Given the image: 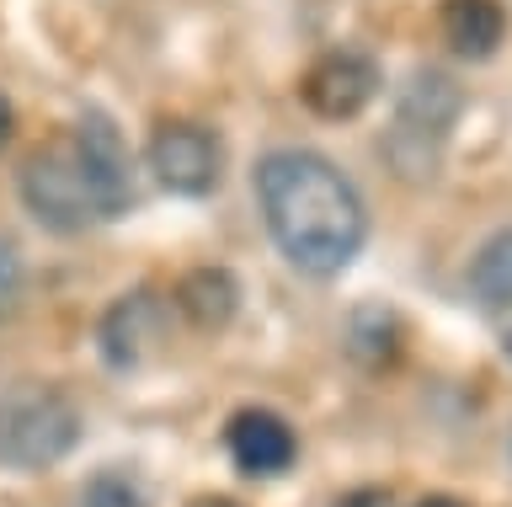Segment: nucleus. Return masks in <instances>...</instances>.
<instances>
[{
  "label": "nucleus",
  "instance_id": "nucleus-16",
  "mask_svg": "<svg viewBox=\"0 0 512 507\" xmlns=\"http://www.w3.org/2000/svg\"><path fill=\"white\" fill-rule=\"evenodd\" d=\"M11 123H16V118H11V102H6V97H0V150H6V145H11Z\"/></svg>",
  "mask_w": 512,
  "mask_h": 507
},
{
  "label": "nucleus",
  "instance_id": "nucleus-15",
  "mask_svg": "<svg viewBox=\"0 0 512 507\" xmlns=\"http://www.w3.org/2000/svg\"><path fill=\"white\" fill-rule=\"evenodd\" d=\"M336 507H390V491H379V486H368V491H347Z\"/></svg>",
  "mask_w": 512,
  "mask_h": 507
},
{
  "label": "nucleus",
  "instance_id": "nucleus-1",
  "mask_svg": "<svg viewBox=\"0 0 512 507\" xmlns=\"http://www.w3.org/2000/svg\"><path fill=\"white\" fill-rule=\"evenodd\" d=\"M256 198H262L272 241L299 273L331 278L363 251L368 235L363 198L326 155L272 150L256 166Z\"/></svg>",
  "mask_w": 512,
  "mask_h": 507
},
{
  "label": "nucleus",
  "instance_id": "nucleus-6",
  "mask_svg": "<svg viewBox=\"0 0 512 507\" xmlns=\"http://www.w3.org/2000/svg\"><path fill=\"white\" fill-rule=\"evenodd\" d=\"M379 91V65L363 49H331L320 54L299 81V97L315 118H358Z\"/></svg>",
  "mask_w": 512,
  "mask_h": 507
},
{
  "label": "nucleus",
  "instance_id": "nucleus-2",
  "mask_svg": "<svg viewBox=\"0 0 512 507\" xmlns=\"http://www.w3.org/2000/svg\"><path fill=\"white\" fill-rule=\"evenodd\" d=\"M459 107H464L459 86L438 70H422L406 81V91L395 102V123L384 134V155H390V166L406 182H427L438 171V155L448 145V129H454Z\"/></svg>",
  "mask_w": 512,
  "mask_h": 507
},
{
  "label": "nucleus",
  "instance_id": "nucleus-5",
  "mask_svg": "<svg viewBox=\"0 0 512 507\" xmlns=\"http://www.w3.org/2000/svg\"><path fill=\"white\" fill-rule=\"evenodd\" d=\"M219 166H224V150L203 123H160L150 139V171L166 193H182V198L214 193Z\"/></svg>",
  "mask_w": 512,
  "mask_h": 507
},
{
  "label": "nucleus",
  "instance_id": "nucleus-8",
  "mask_svg": "<svg viewBox=\"0 0 512 507\" xmlns=\"http://www.w3.org/2000/svg\"><path fill=\"white\" fill-rule=\"evenodd\" d=\"M224 449H230L235 470H246V475H283L299 459V438L278 411L246 406L224 427Z\"/></svg>",
  "mask_w": 512,
  "mask_h": 507
},
{
  "label": "nucleus",
  "instance_id": "nucleus-13",
  "mask_svg": "<svg viewBox=\"0 0 512 507\" xmlns=\"http://www.w3.org/2000/svg\"><path fill=\"white\" fill-rule=\"evenodd\" d=\"M470 289L486 310H512V230L491 235L470 267Z\"/></svg>",
  "mask_w": 512,
  "mask_h": 507
},
{
  "label": "nucleus",
  "instance_id": "nucleus-9",
  "mask_svg": "<svg viewBox=\"0 0 512 507\" xmlns=\"http://www.w3.org/2000/svg\"><path fill=\"white\" fill-rule=\"evenodd\" d=\"M160 331V305L150 294H123L118 305L102 315V358L112 369H134L144 358V347Z\"/></svg>",
  "mask_w": 512,
  "mask_h": 507
},
{
  "label": "nucleus",
  "instance_id": "nucleus-14",
  "mask_svg": "<svg viewBox=\"0 0 512 507\" xmlns=\"http://www.w3.org/2000/svg\"><path fill=\"white\" fill-rule=\"evenodd\" d=\"M80 507H150V502H144V486L128 470H102L80 491Z\"/></svg>",
  "mask_w": 512,
  "mask_h": 507
},
{
  "label": "nucleus",
  "instance_id": "nucleus-17",
  "mask_svg": "<svg viewBox=\"0 0 512 507\" xmlns=\"http://www.w3.org/2000/svg\"><path fill=\"white\" fill-rule=\"evenodd\" d=\"M416 507H464V502H454V497H422Z\"/></svg>",
  "mask_w": 512,
  "mask_h": 507
},
{
  "label": "nucleus",
  "instance_id": "nucleus-3",
  "mask_svg": "<svg viewBox=\"0 0 512 507\" xmlns=\"http://www.w3.org/2000/svg\"><path fill=\"white\" fill-rule=\"evenodd\" d=\"M80 443V411L48 385H22L0 395V465L48 470Z\"/></svg>",
  "mask_w": 512,
  "mask_h": 507
},
{
  "label": "nucleus",
  "instance_id": "nucleus-18",
  "mask_svg": "<svg viewBox=\"0 0 512 507\" xmlns=\"http://www.w3.org/2000/svg\"><path fill=\"white\" fill-rule=\"evenodd\" d=\"M192 507H240V502H230V497H198Z\"/></svg>",
  "mask_w": 512,
  "mask_h": 507
},
{
  "label": "nucleus",
  "instance_id": "nucleus-11",
  "mask_svg": "<svg viewBox=\"0 0 512 507\" xmlns=\"http://www.w3.org/2000/svg\"><path fill=\"white\" fill-rule=\"evenodd\" d=\"M240 305V283L230 267H192V273L176 283V310L187 315L198 331H219Z\"/></svg>",
  "mask_w": 512,
  "mask_h": 507
},
{
  "label": "nucleus",
  "instance_id": "nucleus-12",
  "mask_svg": "<svg viewBox=\"0 0 512 507\" xmlns=\"http://www.w3.org/2000/svg\"><path fill=\"white\" fill-rule=\"evenodd\" d=\"M347 353L368 363V369H379V363H390L400 353V321H395V310H384V305H358L352 310V321H347Z\"/></svg>",
  "mask_w": 512,
  "mask_h": 507
},
{
  "label": "nucleus",
  "instance_id": "nucleus-19",
  "mask_svg": "<svg viewBox=\"0 0 512 507\" xmlns=\"http://www.w3.org/2000/svg\"><path fill=\"white\" fill-rule=\"evenodd\" d=\"M502 347H507V358H512V331H507V342H502Z\"/></svg>",
  "mask_w": 512,
  "mask_h": 507
},
{
  "label": "nucleus",
  "instance_id": "nucleus-4",
  "mask_svg": "<svg viewBox=\"0 0 512 507\" xmlns=\"http://www.w3.org/2000/svg\"><path fill=\"white\" fill-rule=\"evenodd\" d=\"M22 203L38 225L59 230V235H75V230H86L91 219H102L96 193L86 182V166H80V155H75V139H54L48 150H38L27 161Z\"/></svg>",
  "mask_w": 512,
  "mask_h": 507
},
{
  "label": "nucleus",
  "instance_id": "nucleus-7",
  "mask_svg": "<svg viewBox=\"0 0 512 507\" xmlns=\"http://www.w3.org/2000/svg\"><path fill=\"white\" fill-rule=\"evenodd\" d=\"M75 155L86 166V182L96 193V209L102 219H123L134 209V177H128V150H123V134L112 129L107 113H86L75 123Z\"/></svg>",
  "mask_w": 512,
  "mask_h": 507
},
{
  "label": "nucleus",
  "instance_id": "nucleus-10",
  "mask_svg": "<svg viewBox=\"0 0 512 507\" xmlns=\"http://www.w3.org/2000/svg\"><path fill=\"white\" fill-rule=\"evenodd\" d=\"M438 27L448 38V49L464 59H491L496 43L507 38V11L496 0H443Z\"/></svg>",
  "mask_w": 512,
  "mask_h": 507
}]
</instances>
